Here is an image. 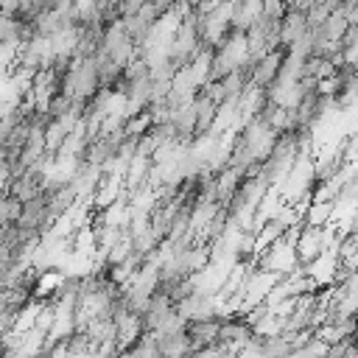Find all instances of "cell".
<instances>
[{
	"instance_id": "cell-1",
	"label": "cell",
	"mask_w": 358,
	"mask_h": 358,
	"mask_svg": "<svg viewBox=\"0 0 358 358\" xmlns=\"http://www.w3.org/2000/svg\"><path fill=\"white\" fill-rule=\"evenodd\" d=\"M305 31H308V17H305V11L288 6L285 14H282V20H280V45H282V48H291Z\"/></svg>"
}]
</instances>
